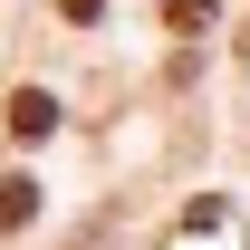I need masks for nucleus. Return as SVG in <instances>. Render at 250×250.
<instances>
[{
  "instance_id": "nucleus-1",
  "label": "nucleus",
  "mask_w": 250,
  "mask_h": 250,
  "mask_svg": "<svg viewBox=\"0 0 250 250\" xmlns=\"http://www.w3.org/2000/svg\"><path fill=\"white\" fill-rule=\"evenodd\" d=\"M173 250H231V202L202 192V202L183 212V241H173Z\"/></svg>"
},
{
  "instance_id": "nucleus-2",
  "label": "nucleus",
  "mask_w": 250,
  "mask_h": 250,
  "mask_svg": "<svg viewBox=\"0 0 250 250\" xmlns=\"http://www.w3.org/2000/svg\"><path fill=\"white\" fill-rule=\"evenodd\" d=\"M48 125H58V106H48V87H20V96H10V135H20V145H39Z\"/></svg>"
},
{
  "instance_id": "nucleus-3",
  "label": "nucleus",
  "mask_w": 250,
  "mask_h": 250,
  "mask_svg": "<svg viewBox=\"0 0 250 250\" xmlns=\"http://www.w3.org/2000/svg\"><path fill=\"white\" fill-rule=\"evenodd\" d=\"M29 221H39V183L10 173V183H0V231H29Z\"/></svg>"
},
{
  "instance_id": "nucleus-4",
  "label": "nucleus",
  "mask_w": 250,
  "mask_h": 250,
  "mask_svg": "<svg viewBox=\"0 0 250 250\" xmlns=\"http://www.w3.org/2000/svg\"><path fill=\"white\" fill-rule=\"evenodd\" d=\"M221 0H164V29H212Z\"/></svg>"
},
{
  "instance_id": "nucleus-5",
  "label": "nucleus",
  "mask_w": 250,
  "mask_h": 250,
  "mask_svg": "<svg viewBox=\"0 0 250 250\" xmlns=\"http://www.w3.org/2000/svg\"><path fill=\"white\" fill-rule=\"evenodd\" d=\"M96 10L106 0H58V20H77V29H96Z\"/></svg>"
},
{
  "instance_id": "nucleus-6",
  "label": "nucleus",
  "mask_w": 250,
  "mask_h": 250,
  "mask_svg": "<svg viewBox=\"0 0 250 250\" xmlns=\"http://www.w3.org/2000/svg\"><path fill=\"white\" fill-rule=\"evenodd\" d=\"M241 58H250V39H241Z\"/></svg>"
}]
</instances>
